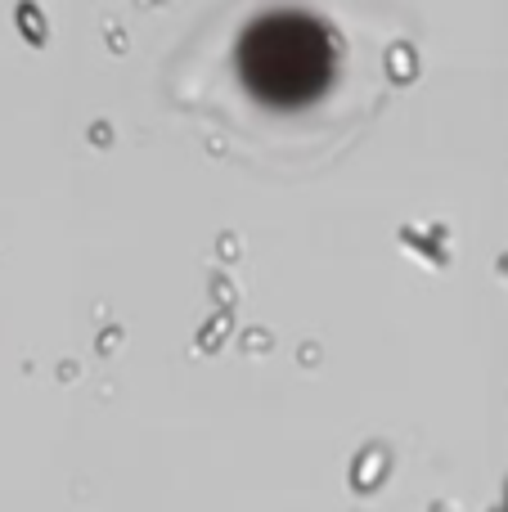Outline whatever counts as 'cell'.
I'll return each mask as SVG.
<instances>
[{
  "instance_id": "obj_1",
  "label": "cell",
  "mask_w": 508,
  "mask_h": 512,
  "mask_svg": "<svg viewBox=\"0 0 508 512\" xmlns=\"http://www.w3.org/2000/svg\"><path fill=\"white\" fill-rule=\"evenodd\" d=\"M338 72V36L302 9H275L239 36V77L257 104L297 113L329 95Z\"/></svg>"
}]
</instances>
